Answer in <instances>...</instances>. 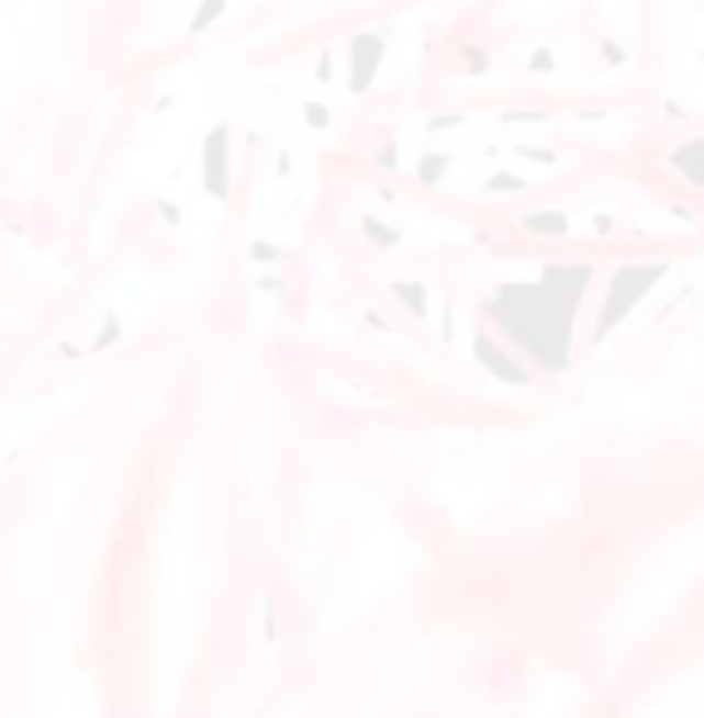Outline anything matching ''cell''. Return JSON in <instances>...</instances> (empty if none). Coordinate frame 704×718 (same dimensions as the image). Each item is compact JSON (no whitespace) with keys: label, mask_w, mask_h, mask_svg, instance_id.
Masks as SVG:
<instances>
[{"label":"cell","mask_w":704,"mask_h":718,"mask_svg":"<svg viewBox=\"0 0 704 718\" xmlns=\"http://www.w3.org/2000/svg\"><path fill=\"white\" fill-rule=\"evenodd\" d=\"M656 274H660L656 265H646V269H622V274H616V289H612V303H606V318H602V328H612V323H622V308L632 313V303H636L646 289L656 284Z\"/></svg>","instance_id":"obj_1"},{"label":"cell","mask_w":704,"mask_h":718,"mask_svg":"<svg viewBox=\"0 0 704 718\" xmlns=\"http://www.w3.org/2000/svg\"><path fill=\"white\" fill-rule=\"evenodd\" d=\"M670 171H675V177H685L690 187H704V137H695V143H685V147L670 152Z\"/></svg>","instance_id":"obj_2"}]
</instances>
